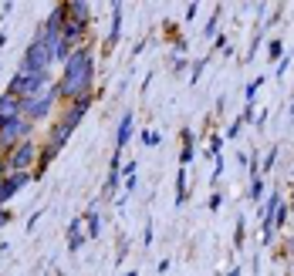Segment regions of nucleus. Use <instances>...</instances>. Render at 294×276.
<instances>
[{
    "label": "nucleus",
    "instance_id": "obj_1",
    "mask_svg": "<svg viewBox=\"0 0 294 276\" xmlns=\"http://www.w3.org/2000/svg\"><path fill=\"white\" fill-rule=\"evenodd\" d=\"M92 84H95V68H92V51L78 47L75 54L64 61V71H61L58 91L61 101H78V98H92Z\"/></svg>",
    "mask_w": 294,
    "mask_h": 276
},
{
    "label": "nucleus",
    "instance_id": "obj_2",
    "mask_svg": "<svg viewBox=\"0 0 294 276\" xmlns=\"http://www.w3.org/2000/svg\"><path fill=\"white\" fill-rule=\"evenodd\" d=\"M31 135H34V121L31 118H14V121H3L0 125V155H7L10 148L24 145V142H31Z\"/></svg>",
    "mask_w": 294,
    "mask_h": 276
},
{
    "label": "nucleus",
    "instance_id": "obj_3",
    "mask_svg": "<svg viewBox=\"0 0 294 276\" xmlns=\"http://www.w3.org/2000/svg\"><path fill=\"white\" fill-rule=\"evenodd\" d=\"M61 101V91H58V81H51L48 88L34 98H24V118H31V121H41V118H48L51 108Z\"/></svg>",
    "mask_w": 294,
    "mask_h": 276
},
{
    "label": "nucleus",
    "instance_id": "obj_4",
    "mask_svg": "<svg viewBox=\"0 0 294 276\" xmlns=\"http://www.w3.org/2000/svg\"><path fill=\"white\" fill-rule=\"evenodd\" d=\"M0 158H3L7 172H34V168H38V158H41V148L34 145V138H31V142H24V145L10 148V152L0 155Z\"/></svg>",
    "mask_w": 294,
    "mask_h": 276
},
{
    "label": "nucleus",
    "instance_id": "obj_5",
    "mask_svg": "<svg viewBox=\"0 0 294 276\" xmlns=\"http://www.w3.org/2000/svg\"><path fill=\"white\" fill-rule=\"evenodd\" d=\"M51 84V78L48 74H34V71H17L14 74V81H10V88L7 91H14L17 98H34V94H41L44 88Z\"/></svg>",
    "mask_w": 294,
    "mask_h": 276
},
{
    "label": "nucleus",
    "instance_id": "obj_6",
    "mask_svg": "<svg viewBox=\"0 0 294 276\" xmlns=\"http://www.w3.org/2000/svg\"><path fill=\"white\" fill-rule=\"evenodd\" d=\"M51 51L41 44L38 37L31 40V47L24 51V64H20V71H34V74H48V68H51Z\"/></svg>",
    "mask_w": 294,
    "mask_h": 276
},
{
    "label": "nucleus",
    "instance_id": "obj_7",
    "mask_svg": "<svg viewBox=\"0 0 294 276\" xmlns=\"http://www.w3.org/2000/svg\"><path fill=\"white\" fill-rule=\"evenodd\" d=\"M20 115H24V98H17L14 91H3V98H0V125L14 121Z\"/></svg>",
    "mask_w": 294,
    "mask_h": 276
},
{
    "label": "nucleus",
    "instance_id": "obj_8",
    "mask_svg": "<svg viewBox=\"0 0 294 276\" xmlns=\"http://www.w3.org/2000/svg\"><path fill=\"white\" fill-rule=\"evenodd\" d=\"M88 108H92V98H78V101L64 105V111H61V121H64V125H71V128H78V121L88 115Z\"/></svg>",
    "mask_w": 294,
    "mask_h": 276
},
{
    "label": "nucleus",
    "instance_id": "obj_9",
    "mask_svg": "<svg viewBox=\"0 0 294 276\" xmlns=\"http://www.w3.org/2000/svg\"><path fill=\"white\" fill-rule=\"evenodd\" d=\"M118 34H122V3H115V7H112V27H108V40H105V51H112V47H115Z\"/></svg>",
    "mask_w": 294,
    "mask_h": 276
},
{
    "label": "nucleus",
    "instance_id": "obj_10",
    "mask_svg": "<svg viewBox=\"0 0 294 276\" xmlns=\"http://www.w3.org/2000/svg\"><path fill=\"white\" fill-rule=\"evenodd\" d=\"M129 138H132V111L122 115V125H118V135H115V152H122L129 145Z\"/></svg>",
    "mask_w": 294,
    "mask_h": 276
},
{
    "label": "nucleus",
    "instance_id": "obj_11",
    "mask_svg": "<svg viewBox=\"0 0 294 276\" xmlns=\"http://www.w3.org/2000/svg\"><path fill=\"white\" fill-rule=\"evenodd\" d=\"M81 242H85V233H81V216H78V219H71V226H68V249L78 253Z\"/></svg>",
    "mask_w": 294,
    "mask_h": 276
},
{
    "label": "nucleus",
    "instance_id": "obj_12",
    "mask_svg": "<svg viewBox=\"0 0 294 276\" xmlns=\"http://www.w3.org/2000/svg\"><path fill=\"white\" fill-rule=\"evenodd\" d=\"M68 17H75V20H81V24H88L92 10H88V3H85V0H68Z\"/></svg>",
    "mask_w": 294,
    "mask_h": 276
},
{
    "label": "nucleus",
    "instance_id": "obj_13",
    "mask_svg": "<svg viewBox=\"0 0 294 276\" xmlns=\"http://www.w3.org/2000/svg\"><path fill=\"white\" fill-rule=\"evenodd\" d=\"M193 162V131H183V152H179V165L186 168Z\"/></svg>",
    "mask_w": 294,
    "mask_h": 276
},
{
    "label": "nucleus",
    "instance_id": "obj_14",
    "mask_svg": "<svg viewBox=\"0 0 294 276\" xmlns=\"http://www.w3.org/2000/svg\"><path fill=\"white\" fill-rule=\"evenodd\" d=\"M85 222H88V236L95 239L98 233H101V222H98V205H92V209H88V216H85Z\"/></svg>",
    "mask_w": 294,
    "mask_h": 276
},
{
    "label": "nucleus",
    "instance_id": "obj_15",
    "mask_svg": "<svg viewBox=\"0 0 294 276\" xmlns=\"http://www.w3.org/2000/svg\"><path fill=\"white\" fill-rule=\"evenodd\" d=\"M186 202V168H179V175H176V205Z\"/></svg>",
    "mask_w": 294,
    "mask_h": 276
},
{
    "label": "nucleus",
    "instance_id": "obj_16",
    "mask_svg": "<svg viewBox=\"0 0 294 276\" xmlns=\"http://www.w3.org/2000/svg\"><path fill=\"white\" fill-rule=\"evenodd\" d=\"M274 162H277V148H271V152L264 155V162H260V175H264V172H271V168H274Z\"/></svg>",
    "mask_w": 294,
    "mask_h": 276
},
{
    "label": "nucleus",
    "instance_id": "obj_17",
    "mask_svg": "<svg viewBox=\"0 0 294 276\" xmlns=\"http://www.w3.org/2000/svg\"><path fill=\"white\" fill-rule=\"evenodd\" d=\"M260 196H264V175H257L250 182V199H260Z\"/></svg>",
    "mask_w": 294,
    "mask_h": 276
},
{
    "label": "nucleus",
    "instance_id": "obj_18",
    "mask_svg": "<svg viewBox=\"0 0 294 276\" xmlns=\"http://www.w3.org/2000/svg\"><path fill=\"white\" fill-rule=\"evenodd\" d=\"M264 81H267V78H257V81H250V84H247V105H250V101H254L257 88H260V84H264Z\"/></svg>",
    "mask_w": 294,
    "mask_h": 276
},
{
    "label": "nucleus",
    "instance_id": "obj_19",
    "mask_svg": "<svg viewBox=\"0 0 294 276\" xmlns=\"http://www.w3.org/2000/svg\"><path fill=\"white\" fill-rule=\"evenodd\" d=\"M220 145H223V138H210V155H213V158H220Z\"/></svg>",
    "mask_w": 294,
    "mask_h": 276
},
{
    "label": "nucleus",
    "instance_id": "obj_20",
    "mask_svg": "<svg viewBox=\"0 0 294 276\" xmlns=\"http://www.w3.org/2000/svg\"><path fill=\"white\" fill-rule=\"evenodd\" d=\"M267 51H271L267 57H281V51H284V47H281V40H271V47H267Z\"/></svg>",
    "mask_w": 294,
    "mask_h": 276
},
{
    "label": "nucleus",
    "instance_id": "obj_21",
    "mask_svg": "<svg viewBox=\"0 0 294 276\" xmlns=\"http://www.w3.org/2000/svg\"><path fill=\"white\" fill-rule=\"evenodd\" d=\"M234 242H237V246H244V219L237 222V236H234Z\"/></svg>",
    "mask_w": 294,
    "mask_h": 276
},
{
    "label": "nucleus",
    "instance_id": "obj_22",
    "mask_svg": "<svg viewBox=\"0 0 294 276\" xmlns=\"http://www.w3.org/2000/svg\"><path fill=\"white\" fill-rule=\"evenodd\" d=\"M142 142H146V145H156L159 135H156V131H146V135H142Z\"/></svg>",
    "mask_w": 294,
    "mask_h": 276
},
{
    "label": "nucleus",
    "instance_id": "obj_23",
    "mask_svg": "<svg viewBox=\"0 0 294 276\" xmlns=\"http://www.w3.org/2000/svg\"><path fill=\"white\" fill-rule=\"evenodd\" d=\"M216 34V14L210 17V24H206V37H213Z\"/></svg>",
    "mask_w": 294,
    "mask_h": 276
},
{
    "label": "nucleus",
    "instance_id": "obj_24",
    "mask_svg": "<svg viewBox=\"0 0 294 276\" xmlns=\"http://www.w3.org/2000/svg\"><path fill=\"white\" fill-rule=\"evenodd\" d=\"M7 222H10V212H7V209H0V229H3Z\"/></svg>",
    "mask_w": 294,
    "mask_h": 276
},
{
    "label": "nucleus",
    "instance_id": "obj_25",
    "mask_svg": "<svg viewBox=\"0 0 294 276\" xmlns=\"http://www.w3.org/2000/svg\"><path fill=\"white\" fill-rule=\"evenodd\" d=\"M227 276H240V270H230V273H227Z\"/></svg>",
    "mask_w": 294,
    "mask_h": 276
},
{
    "label": "nucleus",
    "instance_id": "obj_26",
    "mask_svg": "<svg viewBox=\"0 0 294 276\" xmlns=\"http://www.w3.org/2000/svg\"><path fill=\"white\" fill-rule=\"evenodd\" d=\"M125 276H139V273H136V270H132V273H125Z\"/></svg>",
    "mask_w": 294,
    "mask_h": 276
},
{
    "label": "nucleus",
    "instance_id": "obj_27",
    "mask_svg": "<svg viewBox=\"0 0 294 276\" xmlns=\"http://www.w3.org/2000/svg\"><path fill=\"white\" fill-rule=\"evenodd\" d=\"M291 118H294V101H291Z\"/></svg>",
    "mask_w": 294,
    "mask_h": 276
},
{
    "label": "nucleus",
    "instance_id": "obj_28",
    "mask_svg": "<svg viewBox=\"0 0 294 276\" xmlns=\"http://www.w3.org/2000/svg\"><path fill=\"white\" fill-rule=\"evenodd\" d=\"M58 276H61V273H58Z\"/></svg>",
    "mask_w": 294,
    "mask_h": 276
}]
</instances>
